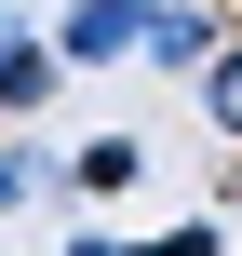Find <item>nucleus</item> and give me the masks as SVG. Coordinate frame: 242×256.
Returning a JSON list of instances; mask_svg holds the SVG:
<instances>
[{
  "label": "nucleus",
  "mask_w": 242,
  "mask_h": 256,
  "mask_svg": "<svg viewBox=\"0 0 242 256\" xmlns=\"http://www.w3.org/2000/svg\"><path fill=\"white\" fill-rule=\"evenodd\" d=\"M148 14H162V0H81V14L54 27V54H67V68H94V54H135V40H148Z\"/></svg>",
  "instance_id": "nucleus-1"
},
{
  "label": "nucleus",
  "mask_w": 242,
  "mask_h": 256,
  "mask_svg": "<svg viewBox=\"0 0 242 256\" xmlns=\"http://www.w3.org/2000/svg\"><path fill=\"white\" fill-rule=\"evenodd\" d=\"M148 54H162V68H216V27H202L189 0H162V14H148Z\"/></svg>",
  "instance_id": "nucleus-2"
},
{
  "label": "nucleus",
  "mask_w": 242,
  "mask_h": 256,
  "mask_svg": "<svg viewBox=\"0 0 242 256\" xmlns=\"http://www.w3.org/2000/svg\"><path fill=\"white\" fill-rule=\"evenodd\" d=\"M54 94V40H13L0 27V108H40Z\"/></svg>",
  "instance_id": "nucleus-3"
},
{
  "label": "nucleus",
  "mask_w": 242,
  "mask_h": 256,
  "mask_svg": "<svg viewBox=\"0 0 242 256\" xmlns=\"http://www.w3.org/2000/svg\"><path fill=\"white\" fill-rule=\"evenodd\" d=\"M135 162H148V148H135V135H94V148H81V189H121V176H135Z\"/></svg>",
  "instance_id": "nucleus-4"
},
{
  "label": "nucleus",
  "mask_w": 242,
  "mask_h": 256,
  "mask_svg": "<svg viewBox=\"0 0 242 256\" xmlns=\"http://www.w3.org/2000/svg\"><path fill=\"white\" fill-rule=\"evenodd\" d=\"M202 94H216V135H242V40L216 54V68H202Z\"/></svg>",
  "instance_id": "nucleus-5"
},
{
  "label": "nucleus",
  "mask_w": 242,
  "mask_h": 256,
  "mask_svg": "<svg viewBox=\"0 0 242 256\" xmlns=\"http://www.w3.org/2000/svg\"><path fill=\"white\" fill-rule=\"evenodd\" d=\"M148 256H216V230H175V243H148Z\"/></svg>",
  "instance_id": "nucleus-6"
},
{
  "label": "nucleus",
  "mask_w": 242,
  "mask_h": 256,
  "mask_svg": "<svg viewBox=\"0 0 242 256\" xmlns=\"http://www.w3.org/2000/svg\"><path fill=\"white\" fill-rule=\"evenodd\" d=\"M67 256H148V243H67Z\"/></svg>",
  "instance_id": "nucleus-7"
},
{
  "label": "nucleus",
  "mask_w": 242,
  "mask_h": 256,
  "mask_svg": "<svg viewBox=\"0 0 242 256\" xmlns=\"http://www.w3.org/2000/svg\"><path fill=\"white\" fill-rule=\"evenodd\" d=\"M13 189H27V162H0V202H13Z\"/></svg>",
  "instance_id": "nucleus-8"
}]
</instances>
